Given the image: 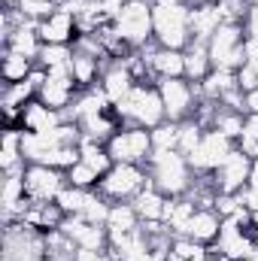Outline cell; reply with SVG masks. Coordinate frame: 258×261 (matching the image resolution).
Wrapping results in <instances>:
<instances>
[{
	"instance_id": "6da1fadb",
	"label": "cell",
	"mask_w": 258,
	"mask_h": 261,
	"mask_svg": "<svg viewBox=\"0 0 258 261\" xmlns=\"http://www.w3.org/2000/svg\"><path fill=\"white\" fill-rule=\"evenodd\" d=\"M155 43L164 49H186L192 43V6L186 0H152Z\"/></svg>"
},
{
	"instance_id": "7a4b0ae2",
	"label": "cell",
	"mask_w": 258,
	"mask_h": 261,
	"mask_svg": "<svg viewBox=\"0 0 258 261\" xmlns=\"http://www.w3.org/2000/svg\"><path fill=\"white\" fill-rule=\"evenodd\" d=\"M146 170H149V182L167 197L189 195L197 176L183 152H152Z\"/></svg>"
},
{
	"instance_id": "3957f363",
	"label": "cell",
	"mask_w": 258,
	"mask_h": 261,
	"mask_svg": "<svg viewBox=\"0 0 258 261\" xmlns=\"http://www.w3.org/2000/svg\"><path fill=\"white\" fill-rule=\"evenodd\" d=\"M116 116L122 119V125H140V128H158L161 122H167L164 103H161V91L155 82H137L131 88V94L116 103Z\"/></svg>"
},
{
	"instance_id": "277c9868",
	"label": "cell",
	"mask_w": 258,
	"mask_h": 261,
	"mask_svg": "<svg viewBox=\"0 0 258 261\" xmlns=\"http://www.w3.org/2000/svg\"><path fill=\"white\" fill-rule=\"evenodd\" d=\"M116 34L128 43L134 52L146 49L155 43V28H152V0H125L122 12L116 15Z\"/></svg>"
},
{
	"instance_id": "5b68a950",
	"label": "cell",
	"mask_w": 258,
	"mask_h": 261,
	"mask_svg": "<svg viewBox=\"0 0 258 261\" xmlns=\"http://www.w3.org/2000/svg\"><path fill=\"white\" fill-rule=\"evenodd\" d=\"M107 152L113 158V164H149L152 158V130L140 128V125H122L110 140H107Z\"/></svg>"
},
{
	"instance_id": "8992f818",
	"label": "cell",
	"mask_w": 258,
	"mask_h": 261,
	"mask_svg": "<svg viewBox=\"0 0 258 261\" xmlns=\"http://www.w3.org/2000/svg\"><path fill=\"white\" fill-rule=\"evenodd\" d=\"M146 186H149V170L143 164H113L100 176L97 192L113 203H131Z\"/></svg>"
},
{
	"instance_id": "52a82bcc",
	"label": "cell",
	"mask_w": 258,
	"mask_h": 261,
	"mask_svg": "<svg viewBox=\"0 0 258 261\" xmlns=\"http://www.w3.org/2000/svg\"><path fill=\"white\" fill-rule=\"evenodd\" d=\"M3 261H46V234L28 222L3 225Z\"/></svg>"
},
{
	"instance_id": "ba28073f",
	"label": "cell",
	"mask_w": 258,
	"mask_h": 261,
	"mask_svg": "<svg viewBox=\"0 0 258 261\" xmlns=\"http://www.w3.org/2000/svg\"><path fill=\"white\" fill-rule=\"evenodd\" d=\"M210 46V58L213 67H222V70H240L246 61V31L240 21H225L213 40L207 43Z\"/></svg>"
},
{
	"instance_id": "9c48e42d",
	"label": "cell",
	"mask_w": 258,
	"mask_h": 261,
	"mask_svg": "<svg viewBox=\"0 0 258 261\" xmlns=\"http://www.w3.org/2000/svg\"><path fill=\"white\" fill-rule=\"evenodd\" d=\"M155 85L161 91V103H164V113H167L170 122L192 119L194 110H197V100H200V91H197L194 82L179 76V79H158Z\"/></svg>"
},
{
	"instance_id": "30bf717a",
	"label": "cell",
	"mask_w": 258,
	"mask_h": 261,
	"mask_svg": "<svg viewBox=\"0 0 258 261\" xmlns=\"http://www.w3.org/2000/svg\"><path fill=\"white\" fill-rule=\"evenodd\" d=\"M234 149H237V143L231 137H225L222 130H216V128H207L203 137H200V143L194 146V152L189 155V164H192L194 173H216L228 161V155Z\"/></svg>"
},
{
	"instance_id": "8fae6325",
	"label": "cell",
	"mask_w": 258,
	"mask_h": 261,
	"mask_svg": "<svg viewBox=\"0 0 258 261\" xmlns=\"http://www.w3.org/2000/svg\"><path fill=\"white\" fill-rule=\"evenodd\" d=\"M67 189V173L49 164H28L24 167V192L34 203H52Z\"/></svg>"
},
{
	"instance_id": "7c38bea8",
	"label": "cell",
	"mask_w": 258,
	"mask_h": 261,
	"mask_svg": "<svg viewBox=\"0 0 258 261\" xmlns=\"http://www.w3.org/2000/svg\"><path fill=\"white\" fill-rule=\"evenodd\" d=\"M252 161L249 155H243L240 149H234L228 155V161L213 173V186L219 195H237L246 182H249V173H252Z\"/></svg>"
},
{
	"instance_id": "4fadbf2b",
	"label": "cell",
	"mask_w": 258,
	"mask_h": 261,
	"mask_svg": "<svg viewBox=\"0 0 258 261\" xmlns=\"http://www.w3.org/2000/svg\"><path fill=\"white\" fill-rule=\"evenodd\" d=\"M61 231L76 243V249H110V231L107 225H94L82 216H64Z\"/></svg>"
},
{
	"instance_id": "5bb4252c",
	"label": "cell",
	"mask_w": 258,
	"mask_h": 261,
	"mask_svg": "<svg viewBox=\"0 0 258 261\" xmlns=\"http://www.w3.org/2000/svg\"><path fill=\"white\" fill-rule=\"evenodd\" d=\"M37 28H40V37H43L46 46H73L79 40L76 15L70 9H64V6H58L52 15H46Z\"/></svg>"
},
{
	"instance_id": "9a60e30c",
	"label": "cell",
	"mask_w": 258,
	"mask_h": 261,
	"mask_svg": "<svg viewBox=\"0 0 258 261\" xmlns=\"http://www.w3.org/2000/svg\"><path fill=\"white\" fill-rule=\"evenodd\" d=\"M79 91H82V88L76 85L73 73H49L37 97H40L46 107H52V110H58V113H67V110L73 107V100L79 97Z\"/></svg>"
},
{
	"instance_id": "2e32d148",
	"label": "cell",
	"mask_w": 258,
	"mask_h": 261,
	"mask_svg": "<svg viewBox=\"0 0 258 261\" xmlns=\"http://www.w3.org/2000/svg\"><path fill=\"white\" fill-rule=\"evenodd\" d=\"M140 52L146 55V61L152 67L155 82L158 79H179V76H186V52L183 49H164L158 43H149Z\"/></svg>"
},
{
	"instance_id": "e0dca14e",
	"label": "cell",
	"mask_w": 258,
	"mask_h": 261,
	"mask_svg": "<svg viewBox=\"0 0 258 261\" xmlns=\"http://www.w3.org/2000/svg\"><path fill=\"white\" fill-rule=\"evenodd\" d=\"M97 85L104 88V94H107L110 103L116 107V103H122V100L131 94V88L137 85V79H134V73H131L128 61H107L104 76H100Z\"/></svg>"
},
{
	"instance_id": "ac0fdd59",
	"label": "cell",
	"mask_w": 258,
	"mask_h": 261,
	"mask_svg": "<svg viewBox=\"0 0 258 261\" xmlns=\"http://www.w3.org/2000/svg\"><path fill=\"white\" fill-rule=\"evenodd\" d=\"M61 122H64V113L46 107V103L37 97V100H31V103L21 110V122H18V128L24 130V134H46V130L58 128Z\"/></svg>"
},
{
	"instance_id": "d6986e66",
	"label": "cell",
	"mask_w": 258,
	"mask_h": 261,
	"mask_svg": "<svg viewBox=\"0 0 258 261\" xmlns=\"http://www.w3.org/2000/svg\"><path fill=\"white\" fill-rule=\"evenodd\" d=\"M43 37H40V28L34 24V21H24L21 18V24L3 40V49H9V52H18V55H24V58H31V61H37L40 58V52H43Z\"/></svg>"
},
{
	"instance_id": "ffe728a7",
	"label": "cell",
	"mask_w": 258,
	"mask_h": 261,
	"mask_svg": "<svg viewBox=\"0 0 258 261\" xmlns=\"http://www.w3.org/2000/svg\"><path fill=\"white\" fill-rule=\"evenodd\" d=\"M222 24H225V15H222L219 3H197V6H192V40L210 43L213 34Z\"/></svg>"
},
{
	"instance_id": "44dd1931",
	"label": "cell",
	"mask_w": 258,
	"mask_h": 261,
	"mask_svg": "<svg viewBox=\"0 0 258 261\" xmlns=\"http://www.w3.org/2000/svg\"><path fill=\"white\" fill-rule=\"evenodd\" d=\"M219 228H222V216L216 210H210V206H197L194 216L189 219V225H186V234L183 237H192L197 243H207L210 246V243H216Z\"/></svg>"
},
{
	"instance_id": "7402d4cb",
	"label": "cell",
	"mask_w": 258,
	"mask_h": 261,
	"mask_svg": "<svg viewBox=\"0 0 258 261\" xmlns=\"http://www.w3.org/2000/svg\"><path fill=\"white\" fill-rule=\"evenodd\" d=\"M110 252L116 261H149V252H152V243L146 237L143 228H137L134 234L122 237V240H113L110 243Z\"/></svg>"
},
{
	"instance_id": "603a6c76",
	"label": "cell",
	"mask_w": 258,
	"mask_h": 261,
	"mask_svg": "<svg viewBox=\"0 0 258 261\" xmlns=\"http://www.w3.org/2000/svg\"><path fill=\"white\" fill-rule=\"evenodd\" d=\"M64 216L67 213L58 206V200H52V203H31V210L24 213L21 222H28V225L37 228L40 234H49V231H58V228H61Z\"/></svg>"
},
{
	"instance_id": "cb8c5ba5",
	"label": "cell",
	"mask_w": 258,
	"mask_h": 261,
	"mask_svg": "<svg viewBox=\"0 0 258 261\" xmlns=\"http://www.w3.org/2000/svg\"><path fill=\"white\" fill-rule=\"evenodd\" d=\"M104 67H107L104 58L88 55V52H76L73 64H70V73H73V79H76L79 88H94L100 82V76H104Z\"/></svg>"
},
{
	"instance_id": "d4e9b609",
	"label": "cell",
	"mask_w": 258,
	"mask_h": 261,
	"mask_svg": "<svg viewBox=\"0 0 258 261\" xmlns=\"http://www.w3.org/2000/svg\"><path fill=\"white\" fill-rule=\"evenodd\" d=\"M134 203V210H137V216H140V222H164V206H167V195L164 192H158L152 182L140 192V195L131 200Z\"/></svg>"
},
{
	"instance_id": "484cf974",
	"label": "cell",
	"mask_w": 258,
	"mask_h": 261,
	"mask_svg": "<svg viewBox=\"0 0 258 261\" xmlns=\"http://www.w3.org/2000/svg\"><path fill=\"white\" fill-rule=\"evenodd\" d=\"M140 228V216L134 210V203H113L110 216H107V231H110V243L122 240Z\"/></svg>"
},
{
	"instance_id": "4316f807",
	"label": "cell",
	"mask_w": 258,
	"mask_h": 261,
	"mask_svg": "<svg viewBox=\"0 0 258 261\" xmlns=\"http://www.w3.org/2000/svg\"><path fill=\"white\" fill-rule=\"evenodd\" d=\"M186 79L189 82H203L207 79V73L213 70V58H210V46L207 43H200V40H192L186 49Z\"/></svg>"
},
{
	"instance_id": "83f0119b",
	"label": "cell",
	"mask_w": 258,
	"mask_h": 261,
	"mask_svg": "<svg viewBox=\"0 0 258 261\" xmlns=\"http://www.w3.org/2000/svg\"><path fill=\"white\" fill-rule=\"evenodd\" d=\"M21 128H6L3 130V149H0V170H12V167H21L28 164L24 161V152H21Z\"/></svg>"
},
{
	"instance_id": "f1b7e54d",
	"label": "cell",
	"mask_w": 258,
	"mask_h": 261,
	"mask_svg": "<svg viewBox=\"0 0 258 261\" xmlns=\"http://www.w3.org/2000/svg\"><path fill=\"white\" fill-rule=\"evenodd\" d=\"M73 55H76V49H73V46H43V52H40L37 64L43 67L46 73H70Z\"/></svg>"
},
{
	"instance_id": "f546056e",
	"label": "cell",
	"mask_w": 258,
	"mask_h": 261,
	"mask_svg": "<svg viewBox=\"0 0 258 261\" xmlns=\"http://www.w3.org/2000/svg\"><path fill=\"white\" fill-rule=\"evenodd\" d=\"M79 161L91 164L100 176L113 167V158L107 152V143H97V140H88V137H82V143H79Z\"/></svg>"
},
{
	"instance_id": "4dcf8cb0",
	"label": "cell",
	"mask_w": 258,
	"mask_h": 261,
	"mask_svg": "<svg viewBox=\"0 0 258 261\" xmlns=\"http://www.w3.org/2000/svg\"><path fill=\"white\" fill-rule=\"evenodd\" d=\"M34 67H37V61L24 58V55H18V52L3 49V67H0L3 82H24V79L31 76V70H34Z\"/></svg>"
},
{
	"instance_id": "1f68e13d",
	"label": "cell",
	"mask_w": 258,
	"mask_h": 261,
	"mask_svg": "<svg viewBox=\"0 0 258 261\" xmlns=\"http://www.w3.org/2000/svg\"><path fill=\"white\" fill-rule=\"evenodd\" d=\"M179 128L183 122H161L158 128H152V149L155 152H179Z\"/></svg>"
},
{
	"instance_id": "d6a6232c",
	"label": "cell",
	"mask_w": 258,
	"mask_h": 261,
	"mask_svg": "<svg viewBox=\"0 0 258 261\" xmlns=\"http://www.w3.org/2000/svg\"><path fill=\"white\" fill-rule=\"evenodd\" d=\"M243 122H246V113H234V110L219 107V110H216V116H213V125H210V128L222 130L225 137H231V140L237 143V140H240V134H243Z\"/></svg>"
},
{
	"instance_id": "836d02e7",
	"label": "cell",
	"mask_w": 258,
	"mask_h": 261,
	"mask_svg": "<svg viewBox=\"0 0 258 261\" xmlns=\"http://www.w3.org/2000/svg\"><path fill=\"white\" fill-rule=\"evenodd\" d=\"M67 182H70V186H76V189H88V192H94V189L100 186V173H97L91 164L76 161V164L67 170Z\"/></svg>"
},
{
	"instance_id": "e575fe53",
	"label": "cell",
	"mask_w": 258,
	"mask_h": 261,
	"mask_svg": "<svg viewBox=\"0 0 258 261\" xmlns=\"http://www.w3.org/2000/svg\"><path fill=\"white\" fill-rule=\"evenodd\" d=\"M88 197H91L88 189H76V186H70V182H67V189L58 195V206L64 210L67 216H82V210H85Z\"/></svg>"
},
{
	"instance_id": "d590c367",
	"label": "cell",
	"mask_w": 258,
	"mask_h": 261,
	"mask_svg": "<svg viewBox=\"0 0 258 261\" xmlns=\"http://www.w3.org/2000/svg\"><path fill=\"white\" fill-rule=\"evenodd\" d=\"M237 149L249 158H258V113H246V122H243V134L237 140Z\"/></svg>"
},
{
	"instance_id": "8d00e7d4",
	"label": "cell",
	"mask_w": 258,
	"mask_h": 261,
	"mask_svg": "<svg viewBox=\"0 0 258 261\" xmlns=\"http://www.w3.org/2000/svg\"><path fill=\"white\" fill-rule=\"evenodd\" d=\"M203 130H207V128H203L200 122H194V119H186V122H183V128H179V152H183L186 158L192 155V152H194V146L200 143Z\"/></svg>"
},
{
	"instance_id": "74e56055",
	"label": "cell",
	"mask_w": 258,
	"mask_h": 261,
	"mask_svg": "<svg viewBox=\"0 0 258 261\" xmlns=\"http://www.w3.org/2000/svg\"><path fill=\"white\" fill-rule=\"evenodd\" d=\"M213 210H216L222 219H228V216L240 213V210H243V203H240V197H237V195H216V203H213Z\"/></svg>"
},
{
	"instance_id": "f35d334b",
	"label": "cell",
	"mask_w": 258,
	"mask_h": 261,
	"mask_svg": "<svg viewBox=\"0 0 258 261\" xmlns=\"http://www.w3.org/2000/svg\"><path fill=\"white\" fill-rule=\"evenodd\" d=\"M237 197H240V203H243L249 213H258V182H246V186L237 192Z\"/></svg>"
},
{
	"instance_id": "ab89813d",
	"label": "cell",
	"mask_w": 258,
	"mask_h": 261,
	"mask_svg": "<svg viewBox=\"0 0 258 261\" xmlns=\"http://www.w3.org/2000/svg\"><path fill=\"white\" fill-rule=\"evenodd\" d=\"M73 261H116L110 249H76Z\"/></svg>"
},
{
	"instance_id": "60d3db41",
	"label": "cell",
	"mask_w": 258,
	"mask_h": 261,
	"mask_svg": "<svg viewBox=\"0 0 258 261\" xmlns=\"http://www.w3.org/2000/svg\"><path fill=\"white\" fill-rule=\"evenodd\" d=\"M243 31H246L249 40H258V3L249 6V12H246V18H243Z\"/></svg>"
},
{
	"instance_id": "b9f144b4",
	"label": "cell",
	"mask_w": 258,
	"mask_h": 261,
	"mask_svg": "<svg viewBox=\"0 0 258 261\" xmlns=\"http://www.w3.org/2000/svg\"><path fill=\"white\" fill-rule=\"evenodd\" d=\"M246 113H258V88L246 91Z\"/></svg>"
},
{
	"instance_id": "7bdbcfd3",
	"label": "cell",
	"mask_w": 258,
	"mask_h": 261,
	"mask_svg": "<svg viewBox=\"0 0 258 261\" xmlns=\"http://www.w3.org/2000/svg\"><path fill=\"white\" fill-rule=\"evenodd\" d=\"M249 182H258V158L252 161V173H249Z\"/></svg>"
},
{
	"instance_id": "ee69618b",
	"label": "cell",
	"mask_w": 258,
	"mask_h": 261,
	"mask_svg": "<svg viewBox=\"0 0 258 261\" xmlns=\"http://www.w3.org/2000/svg\"><path fill=\"white\" fill-rule=\"evenodd\" d=\"M210 261H213V258H210Z\"/></svg>"
}]
</instances>
